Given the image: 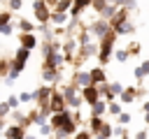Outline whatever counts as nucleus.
<instances>
[{"instance_id":"9d476101","label":"nucleus","mask_w":149,"mask_h":139,"mask_svg":"<svg viewBox=\"0 0 149 139\" xmlns=\"http://www.w3.org/2000/svg\"><path fill=\"white\" fill-rule=\"evenodd\" d=\"M86 97L93 102V100H95V90H86Z\"/></svg>"},{"instance_id":"7ed1b4c3","label":"nucleus","mask_w":149,"mask_h":139,"mask_svg":"<svg viewBox=\"0 0 149 139\" xmlns=\"http://www.w3.org/2000/svg\"><path fill=\"white\" fill-rule=\"evenodd\" d=\"M109 46H112V42L105 39V44H102V60H107V56H109Z\"/></svg>"},{"instance_id":"6e6552de","label":"nucleus","mask_w":149,"mask_h":139,"mask_svg":"<svg viewBox=\"0 0 149 139\" xmlns=\"http://www.w3.org/2000/svg\"><path fill=\"white\" fill-rule=\"evenodd\" d=\"M95 32L102 35V32H105V23H95Z\"/></svg>"},{"instance_id":"20e7f679","label":"nucleus","mask_w":149,"mask_h":139,"mask_svg":"<svg viewBox=\"0 0 149 139\" xmlns=\"http://www.w3.org/2000/svg\"><path fill=\"white\" fill-rule=\"evenodd\" d=\"M33 44H35V39H33L30 35H28V37H23V46H26V49H30Z\"/></svg>"},{"instance_id":"f03ea898","label":"nucleus","mask_w":149,"mask_h":139,"mask_svg":"<svg viewBox=\"0 0 149 139\" xmlns=\"http://www.w3.org/2000/svg\"><path fill=\"white\" fill-rule=\"evenodd\" d=\"M88 2H91V0H77V2H74V7H72V14H79V9H81V7H86Z\"/></svg>"},{"instance_id":"39448f33","label":"nucleus","mask_w":149,"mask_h":139,"mask_svg":"<svg viewBox=\"0 0 149 139\" xmlns=\"http://www.w3.org/2000/svg\"><path fill=\"white\" fill-rule=\"evenodd\" d=\"M147 72H149V63H144V65H142V67L137 70V76H144Z\"/></svg>"},{"instance_id":"9b49d317","label":"nucleus","mask_w":149,"mask_h":139,"mask_svg":"<svg viewBox=\"0 0 149 139\" xmlns=\"http://www.w3.org/2000/svg\"><path fill=\"white\" fill-rule=\"evenodd\" d=\"M9 30H12V28H9L7 23H2V35H9Z\"/></svg>"},{"instance_id":"f257e3e1","label":"nucleus","mask_w":149,"mask_h":139,"mask_svg":"<svg viewBox=\"0 0 149 139\" xmlns=\"http://www.w3.org/2000/svg\"><path fill=\"white\" fill-rule=\"evenodd\" d=\"M35 14H37V19L40 21H44L47 19V9H44V2L40 0V2H35Z\"/></svg>"},{"instance_id":"0eeeda50","label":"nucleus","mask_w":149,"mask_h":139,"mask_svg":"<svg viewBox=\"0 0 149 139\" xmlns=\"http://www.w3.org/2000/svg\"><path fill=\"white\" fill-rule=\"evenodd\" d=\"M91 79H95V81H102V72H100V70H95V72L91 74Z\"/></svg>"},{"instance_id":"1a4fd4ad","label":"nucleus","mask_w":149,"mask_h":139,"mask_svg":"<svg viewBox=\"0 0 149 139\" xmlns=\"http://www.w3.org/2000/svg\"><path fill=\"white\" fill-rule=\"evenodd\" d=\"M93 107H95V109H93V111H95V114H102V109H105V104H100V102H95V104H93Z\"/></svg>"},{"instance_id":"423d86ee","label":"nucleus","mask_w":149,"mask_h":139,"mask_svg":"<svg viewBox=\"0 0 149 139\" xmlns=\"http://www.w3.org/2000/svg\"><path fill=\"white\" fill-rule=\"evenodd\" d=\"M54 21H56V23H63V21H65V16H63L61 12H56V14H54Z\"/></svg>"}]
</instances>
